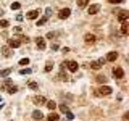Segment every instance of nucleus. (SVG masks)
<instances>
[{
    "label": "nucleus",
    "mask_w": 129,
    "mask_h": 121,
    "mask_svg": "<svg viewBox=\"0 0 129 121\" xmlns=\"http://www.w3.org/2000/svg\"><path fill=\"white\" fill-rule=\"evenodd\" d=\"M105 63H107V60L100 58V60H95V62H90V63H89V66H90V70H100Z\"/></svg>",
    "instance_id": "obj_2"
},
{
    "label": "nucleus",
    "mask_w": 129,
    "mask_h": 121,
    "mask_svg": "<svg viewBox=\"0 0 129 121\" xmlns=\"http://www.w3.org/2000/svg\"><path fill=\"white\" fill-rule=\"evenodd\" d=\"M50 15H52V8H47V10H45V16L48 18V16H50Z\"/></svg>",
    "instance_id": "obj_35"
},
{
    "label": "nucleus",
    "mask_w": 129,
    "mask_h": 121,
    "mask_svg": "<svg viewBox=\"0 0 129 121\" xmlns=\"http://www.w3.org/2000/svg\"><path fill=\"white\" fill-rule=\"evenodd\" d=\"M84 42H86L87 45L95 44V36H94V34H86V36H84Z\"/></svg>",
    "instance_id": "obj_10"
},
{
    "label": "nucleus",
    "mask_w": 129,
    "mask_h": 121,
    "mask_svg": "<svg viewBox=\"0 0 129 121\" xmlns=\"http://www.w3.org/2000/svg\"><path fill=\"white\" fill-rule=\"evenodd\" d=\"M118 13V19L121 23L123 21H127V18H129V11H126V10H121V11H116Z\"/></svg>",
    "instance_id": "obj_7"
},
{
    "label": "nucleus",
    "mask_w": 129,
    "mask_h": 121,
    "mask_svg": "<svg viewBox=\"0 0 129 121\" xmlns=\"http://www.w3.org/2000/svg\"><path fill=\"white\" fill-rule=\"evenodd\" d=\"M113 76H115L116 79H123V78H124V71H123V68L115 66V68H113Z\"/></svg>",
    "instance_id": "obj_3"
},
{
    "label": "nucleus",
    "mask_w": 129,
    "mask_h": 121,
    "mask_svg": "<svg viewBox=\"0 0 129 121\" xmlns=\"http://www.w3.org/2000/svg\"><path fill=\"white\" fill-rule=\"evenodd\" d=\"M39 15H40V10H31L27 13V19H37Z\"/></svg>",
    "instance_id": "obj_11"
},
{
    "label": "nucleus",
    "mask_w": 129,
    "mask_h": 121,
    "mask_svg": "<svg viewBox=\"0 0 129 121\" xmlns=\"http://www.w3.org/2000/svg\"><path fill=\"white\" fill-rule=\"evenodd\" d=\"M19 65H23V66L29 65V58H21V60H19Z\"/></svg>",
    "instance_id": "obj_31"
},
{
    "label": "nucleus",
    "mask_w": 129,
    "mask_h": 121,
    "mask_svg": "<svg viewBox=\"0 0 129 121\" xmlns=\"http://www.w3.org/2000/svg\"><path fill=\"white\" fill-rule=\"evenodd\" d=\"M19 8H21V3H18V2L11 3V10H19Z\"/></svg>",
    "instance_id": "obj_28"
},
{
    "label": "nucleus",
    "mask_w": 129,
    "mask_h": 121,
    "mask_svg": "<svg viewBox=\"0 0 129 121\" xmlns=\"http://www.w3.org/2000/svg\"><path fill=\"white\" fill-rule=\"evenodd\" d=\"M121 34L123 36L129 34V23L127 21H123V24H121Z\"/></svg>",
    "instance_id": "obj_12"
},
{
    "label": "nucleus",
    "mask_w": 129,
    "mask_h": 121,
    "mask_svg": "<svg viewBox=\"0 0 129 121\" xmlns=\"http://www.w3.org/2000/svg\"><path fill=\"white\" fill-rule=\"evenodd\" d=\"M55 36H56V34H55V32H48V34H47V39H53V37H55Z\"/></svg>",
    "instance_id": "obj_34"
},
{
    "label": "nucleus",
    "mask_w": 129,
    "mask_h": 121,
    "mask_svg": "<svg viewBox=\"0 0 129 121\" xmlns=\"http://www.w3.org/2000/svg\"><path fill=\"white\" fill-rule=\"evenodd\" d=\"M36 44H37V48H39V50H44V48H45V39H44V37H37Z\"/></svg>",
    "instance_id": "obj_13"
},
{
    "label": "nucleus",
    "mask_w": 129,
    "mask_h": 121,
    "mask_svg": "<svg viewBox=\"0 0 129 121\" xmlns=\"http://www.w3.org/2000/svg\"><path fill=\"white\" fill-rule=\"evenodd\" d=\"M8 94H16V92H18V87H16V86H13V84H11V86L10 87H8Z\"/></svg>",
    "instance_id": "obj_24"
},
{
    "label": "nucleus",
    "mask_w": 129,
    "mask_h": 121,
    "mask_svg": "<svg viewBox=\"0 0 129 121\" xmlns=\"http://www.w3.org/2000/svg\"><path fill=\"white\" fill-rule=\"evenodd\" d=\"M116 58H118V52H110V53L107 55V58H105V60H107V62H115Z\"/></svg>",
    "instance_id": "obj_15"
},
{
    "label": "nucleus",
    "mask_w": 129,
    "mask_h": 121,
    "mask_svg": "<svg viewBox=\"0 0 129 121\" xmlns=\"http://www.w3.org/2000/svg\"><path fill=\"white\" fill-rule=\"evenodd\" d=\"M3 15V10H2V8H0V16H2Z\"/></svg>",
    "instance_id": "obj_41"
},
{
    "label": "nucleus",
    "mask_w": 129,
    "mask_h": 121,
    "mask_svg": "<svg viewBox=\"0 0 129 121\" xmlns=\"http://www.w3.org/2000/svg\"><path fill=\"white\" fill-rule=\"evenodd\" d=\"M60 110H61L63 113H66L68 110H70V108H68V105H66V103H61V105H60Z\"/></svg>",
    "instance_id": "obj_30"
},
{
    "label": "nucleus",
    "mask_w": 129,
    "mask_h": 121,
    "mask_svg": "<svg viewBox=\"0 0 129 121\" xmlns=\"http://www.w3.org/2000/svg\"><path fill=\"white\" fill-rule=\"evenodd\" d=\"M95 81L100 82V84H105L107 82V78H105V76H95Z\"/></svg>",
    "instance_id": "obj_25"
},
{
    "label": "nucleus",
    "mask_w": 129,
    "mask_h": 121,
    "mask_svg": "<svg viewBox=\"0 0 129 121\" xmlns=\"http://www.w3.org/2000/svg\"><path fill=\"white\" fill-rule=\"evenodd\" d=\"M108 2H110V3H113V5H115V3H123L124 0H108Z\"/></svg>",
    "instance_id": "obj_33"
},
{
    "label": "nucleus",
    "mask_w": 129,
    "mask_h": 121,
    "mask_svg": "<svg viewBox=\"0 0 129 121\" xmlns=\"http://www.w3.org/2000/svg\"><path fill=\"white\" fill-rule=\"evenodd\" d=\"M10 26V23L7 21V19H2V21H0V27H3V29H5V27H8Z\"/></svg>",
    "instance_id": "obj_29"
},
{
    "label": "nucleus",
    "mask_w": 129,
    "mask_h": 121,
    "mask_svg": "<svg viewBox=\"0 0 129 121\" xmlns=\"http://www.w3.org/2000/svg\"><path fill=\"white\" fill-rule=\"evenodd\" d=\"M47 21H48V18H47V16H44V18L37 19V24H36V26H44V24H45Z\"/></svg>",
    "instance_id": "obj_22"
},
{
    "label": "nucleus",
    "mask_w": 129,
    "mask_h": 121,
    "mask_svg": "<svg viewBox=\"0 0 129 121\" xmlns=\"http://www.w3.org/2000/svg\"><path fill=\"white\" fill-rule=\"evenodd\" d=\"M32 118H34V119H42V118H44L42 111H40V110H36V111H32Z\"/></svg>",
    "instance_id": "obj_17"
},
{
    "label": "nucleus",
    "mask_w": 129,
    "mask_h": 121,
    "mask_svg": "<svg viewBox=\"0 0 129 121\" xmlns=\"http://www.w3.org/2000/svg\"><path fill=\"white\" fill-rule=\"evenodd\" d=\"M11 86V79H7L5 82L2 84V90H8V87Z\"/></svg>",
    "instance_id": "obj_21"
},
{
    "label": "nucleus",
    "mask_w": 129,
    "mask_h": 121,
    "mask_svg": "<svg viewBox=\"0 0 129 121\" xmlns=\"http://www.w3.org/2000/svg\"><path fill=\"white\" fill-rule=\"evenodd\" d=\"M64 66H66L71 73H76V71H78V68H79V65L76 63V62H64Z\"/></svg>",
    "instance_id": "obj_4"
},
{
    "label": "nucleus",
    "mask_w": 129,
    "mask_h": 121,
    "mask_svg": "<svg viewBox=\"0 0 129 121\" xmlns=\"http://www.w3.org/2000/svg\"><path fill=\"white\" fill-rule=\"evenodd\" d=\"M127 118H129V113H124V115H123V121H127Z\"/></svg>",
    "instance_id": "obj_38"
},
{
    "label": "nucleus",
    "mask_w": 129,
    "mask_h": 121,
    "mask_svg": "<svg viewBox=\"0 0 129 121\" xmlns=\"http://www.w3.org/2000/svg\"><path fill=\"white\" fill-rule=\"evenodd\" d=\"M87 3H89V0H78V7H79V8L87 7Z\"/></svg>",
    "instance_id": "obj_26"
},
{
    "label": "nucleus",
    "mask_w": 129,
    "mask_h": 121,
    "mask_svg": "<svg viewBox=\"0 0 129 121\" xmlns=\"http://www.w3.org/2000/svg\"><path fill=\"white\" fill-rule=\"evenodd\" d=\"M58 48H60L58 44H52V50H58Z\"/></svg>",
    "instance_id": "obj_37"
},
{
    "label": "nucleus",
    "mask_w": 129,
    "mask_h": 121,
    "mask_svg": "<svg viewBox=\"0 0 129 121\" xmlns=\"http://www.w3.org/2000/svg\"><path fill=\"white\" fill-rule=\"evenodd\" d=\"M0 102H2V97H0Z\"/></svg>",
    "instance_id": "obj_43"
},
{
    "label": "nucleus",
    "mask_w": 129,
    "mask_h": 121,
    "mask_svg": "<svg viewBox=\"0 0 129 121\" xmlns=\"http://www.w3.org/2000/svg\"><path fill=\"white\" fill-rule=\"evenodd\" d=\"M2 107H3V105H2V103H0V110H2Z\"/></svg>",
    "instance_id": "obj_42"
},
{
    "label": "nucleus",
    "mask_w": 129,
    "mask_h": 121,
    "mask_svg": "<svg viewBox=\"0 0 129 121\" xmlns=\"http://www.w3.org/2000/svg\"><path fill=\"white\" fill-rule=\"evenodd\" d=\"M19 45H21V40H19V39H8V47H10V48H16V47H19Z\"/></svg>",
    "instance_id": "obj_9"
},
{
    "label": "nucleus",
    "mask_w": 129,
    "mask_h": 121,
    "mask_svg": "<svg viewBox=\"0 0 129 121\" xmlns=\"http://www.w3.org/2000/svg\"><path fill=\"white\" fill-rule=\"evenodd\" d=\"M31 73H32L31 68H23V70H19V74H21V76H24V74H31Z\"/></svg>",
    "instance_id": "obj_23"
},
{
    "label": "nucleus",
    "mask_w": 129,
    "mask_h": 121,
    "mask_svg": "<svg viewBox=\"0 0 129 121\" xmlns=\"http://www.w3.org/2000/svg\"><path fill=\"white\" fill-rule=\"evenodd\" d=\"M32 102H34L36 105H45L47 99L44 95H34V97H32Z\"/></svg>",
    "instance_id": "obj_5"
},
{
    "label": "nucleus",
    "mask_w": 129,
    "mask_h": 121,
    "mask_svg": "<svg viewBox=\"0 0 129 121\" xmlns=\"http://www.w3.org/2000/svg\"><path fill=\"white\" fill-rule=\"evenodd\" d=\"M27 87L32 89V90H36V89H39V84L34 82V81H29V82H27Z\"/></svg>",
    "instance_id": "obj_20"
},
{
    "label": "nucleus",
    "mask_w": 129,
    "mask_h": 121,
    "mask_svg": "<svg viewBox=\"0 0 129 121\" xmlns=\"http://www.w3.org/2000/svg\"><path fill=\"white\" fill-rule=\"evenodd\" d=\"M70 15H71V10H70V8H61V10H60V13H58V18L60 19H66Z\"/></svg>",
    "instance_id": "obj_6"
},
{
    "label": "nucleus",
    "mask_w": 129,
    "mask_h": 121,
    "mask_svg": "<svg viewBox=\"0 0 129 121\" xmlns=\"http://www.w3.org/2000/svg\"><path fill=\"white\" fill-rule=\"evenodd\" d=\"M61 52H63V53H68V52H70V48H68V47H63Z\"/></svg>",
    "instance_id": "obj_39"
},
{
    "label": "nucleus",
    "mask_w": 129,
    "mask_h": 121,
    "mask_svg": "<svg viewBox=\"0 0 129 121\" xmlns=\"http://www.w3.org/2000/svg\"><path fill=\"white\" fill-rule=\"evenodd\" d=\"M52 70H53V63H47L45 68H44V71H45V73H50Z\"/></svg>",
    "instance_id": "obj_27"
},
{
    "label": "nucleus",
    "mask_w": 129,
    "mask_h": 121,
    "mask_svg": "<svg viewBox=\"0 0 129 121\" xmlns=\"http://www.w3.org/2000/svg\"><path fill=\"white\" fill-rule=\"evenodd\" d=\"M13 31L16 32V34H21V27H19V26H16V27H15V29H13Z\"/></svg>",
    "instance_id": "obj_36"
},
{
    "label": "nucleus",
    "mask_w": 129,
    "mask_h": 121,
    "mask_svg": "<svg viewBox=\"0 0 129 121\" xmlns=\"http://www.w3.org/2000/svg\"><path fill=\"white\" fill-rule=\"evenodd\" d=\"M11 71H13L11 68H7V70H2V71H0V78H5V76H10V74H11Z\"/></svg>",
    "instance_id": "obj_19"
},
{
    "label": "nucleus",
    "mask_w": 129,
    "mask_h": 121,
    "mask_svg": "<svg viewBox=\"0 0 129 121\" xmlns=\"http://www.w3.org/2000/svg\"><path fill=\"white\" fill-rule=\"evenodd\" d=\"M111 90H113V89H111L110 86H102V87L97 89L94 94H95L97 97H107V95H110V94H111Z\"/></svg>",
    "instance_id": "obj_1"
},
{
    "label": "nucleus",
    "mask_w": 129,
    "mask_h": 121,
    "mask_svg": "<svg viewBox=\"0 0 129 121\" xmlns=\"http://www.w3.org/2000/svg\"><path fill=\"white\" fill-rule=\"evenodd\" d=\"M99 11H100V5H99V3H94V5H90V7L87 8V13L89 15H97Z\"/></svg>",
    "instance_id": "obj_8"
},
{
    "label": "nucleus",
    "mask_w": 129,
    "mask_h": 121,
    "mask_svg": "<svg viewBox=\"0 0 129 121\" xmlns=\"http://www.w3.org/2000/svg\"><path fill=\"white\" fill-rule=\"evenodd\" d=\"M47 119H48V121H58V119H60V116H58V113L50 111V115L47 116Z\"/></svg>",
    "instance_id": "obj_16"
},
{
    "label": "nucleus",
    "mask_w": 129,
    "mask_h": 121,
    "mask_svg": "<svg viewBox=\"0 0 129 121\" xmlns=\"http://www.w3.org/2000/svg\"><path fill=\"white\" fill-rule=\"evenodd\" d=\"M16 19H18V21H23V15H16Z\"/></svg>",
    "instance_id": "obj_40"
},
{
    "label": "nucleus",
    "mask_w": 129,
    "mask_h": 121,
    "mask_svg": "<svg viewBox=\"0 0 129 121\" xmlns=\"http://www.w3.org/2000/svg\"><path fill=\"white\" fill-rule=\"evenodd\" d=\"M66 118H68V119H74V115H73V113L68 110V111H66Z\"/></svg>",
    "instance_id": "obj_32"
},
{
    "label": "nucleus",
    "mask_w": 129,
    "mask_h": 121,
    "mask_svg": "<svg viewBox=\"0 0 129 121\" xmlns=\"http://www.w3.org/2000/svg\"><path fill=\"white\" fill-rule=\"evenodd\" d=\"M2 55L5 56V58H10V56H11V48L7 47V45H3L2 47Z\"/></svg>",
    "instance_id": "obj_14"
},
{
    "label": "nucleus",
    "mask_w": 129,
    "mask_h": 121,
    "mask_svg": "<svg viewBox=\"0 0 129 121\" xmlns=\"http://www.w3.org/2000/svg\"><path fill=\"white\" fill-rule=\"evenodd\" d=\"M45 105H47V108H48L50 111H53L55 108H56V103L53 102V100H48V102H45Z\"/></svg>",
    "instance_id": "obj_18"
}]
</instances>
